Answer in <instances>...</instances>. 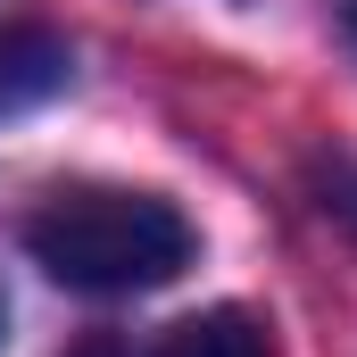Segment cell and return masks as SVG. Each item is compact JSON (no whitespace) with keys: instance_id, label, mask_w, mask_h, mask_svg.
I'll use <instances>...</instances> for the list:
<instances>
[{"instance_id":"5b68a950","label":"cell","mask_w":357,"mask_h":357,"mask_svg":"<svg viewBox=\"0 0 357 357\" xmlns=\"http://www.w3.org/2000/svg\"><path fill=\"white\" fill-rule=\"evenodd\" d=\"M349 42H357V0H349Z\"/></svg>"},{"instance_id":"8992f818","label":"cell","mask_w":357,"mask_h":357,"mask_svg":"<svg viewBox=\"0 0 357 357\" xmlns=\"http://www.w3.org/2000/svg\"><path fill=\"white\" fill-rule=\"evenodd\" d=\"M0 333H8V316H0Z\"/></svg>"},{"instance_id":"7a4b0ae2","label":"cell","mask_w":357,"mask_h":357,"mask_svg":"<svg viewBox=\"0 0 357 357\" xmlns=\"http://www.w3.org/2000/svg\"><path fill=\"white\" fill-rule=\"evenodd\" d=\"M67 75H75V50L59 33H42V25H8L0 33V116L42 108L50 91H67Z\"/></svg>"},{"instance_id":"6da1fadb","label":"cell","mask_w":357,"mask_h":357,"mask_svg":"<svg viewBox=\"0 0 357 357\" xmlns=\"http://www.w3.org/2000/svg\"><path fill=\"white\" fill-rule=\"evenodd\" d=\"M25 250L33 266L67 291H91V299H125V291H158L191 266V216L158 191H59L33 225H25Z\"/></svg>"},{"instance_id":"277c9868","label":"cell","mask_w":357,"mask_h":357,"mask_svg":"<svg viewBox=\"0 0 357 357\" xmlns=\"http://www.w3.org/2000/svg\"><path fill=\"white\" fill-rule=\"evenodd\" d=\"M307 191H316V216H324L333 233L357 241V158H349V150L316 158V167H307Z\"/></svg>"},{"instance_id":"3957f363","label":"cell","mask_w":357,"mask_h":357,"mask_svg":"<svg viewBox=\"0 0 357 357\" xmlns=\"http://www.w3.org/2000/svg\"><path fill=\"white\" fill-rule=\"evenodd\" d=\"M158 357H274V349H266V324L250 307H208V316L175 324L158 341Z\"/></svg>"}]
</instances>
